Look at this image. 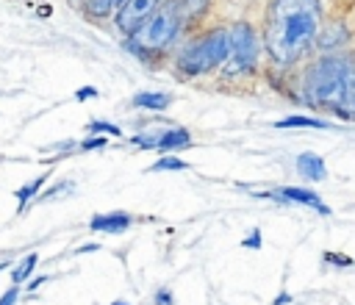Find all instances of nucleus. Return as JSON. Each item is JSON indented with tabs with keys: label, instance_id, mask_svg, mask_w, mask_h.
Returning a JSON list of instances; mask_svg holds the SVG:
<instances>
[{
	"label": "nucleus",
	"instance_id": "1",
	"mask_svg": "<svg viewBox=\"0 0 355 305\" xmlns=\"http://www.w3.org/2000/svg\"><path fill=\"white\" fill-rule=\"evenodd\" d=\"M322 33V0H272L266 11L263 47L288 67L297 64Z\"/></svg>",
	"mask_w": 355,
	"mask_h": 305
},
{
	"label": "nucleus",
	"instance_id": "2",
	"mask_svg": "<svg viewBox=\"0 0 355 305\" xmlns=\"http://www.w3.org/2000/svg\"><path fill=\"white\" fill-rule=\"evenodd\" d=\"M352 75V55H324L313 61L302 80V100L311 108H330L338 114Z\"/></svg>",
	"mask_w": 355,
	"mask_h": 305
},
{
	"label": "nucleus",
	"instance_id": "3",
	"mask_svg": "<svg viewBox=\"0 0 355 305\" xmlns=\"http://www.w3.org/2000/svg\"><path fill=\"white\" fill-rule=\"evenodd\" d=\"M230 55V31L227 28H214L202 33L200 39L189 42L180 55H178V69L186 75H202L216 67H222Z\"/></svg>",
	"mask_w": 355,
	"mask_h": 305
},
{
	"label": "nucleus",
	"instance_id": "4",
	"mask_svg": "<svg viewBox=\"0 0 355 305\" xmlns=\"http://www.w3.org/2000/svg\"><path fill=\"white\" fill-rule=\"evenodd\" d=\"M180 28H183V22H180V17L175 11V3L172 6H158L155 14L150 19H144L128 36V44H130V50H139L144 55L147 53H161L175 42Z\"/></svg>",
	"mask_w": 355,
	"mask_h": 305
},
{
	"label": "nucleus",
	"instance_id": "5",
	"mask_svg": "<svg viewBox=\"0 0 355 305\" xmlns=\"http://www.w3.org/2000/svg\"><path fill=\"white\" fill-rule=\"evenodd\" d=\"M261 42L247 22H236L230 28V55L225 61V72H250L258 64Z\"/></svg>",
	"mask_w": 355,
	"mask_h": 305
},
{
	"label": "nucleus",
	"instance_id": "6",
	"mask_svg": "<svg viewBox=\"0 0 355 305\" xmlns=\"http://www.w3.org/2000/svg\"><path fill=\"white\" fill-rule=\"evenodd\" d=\"M158 8V0H125L119 8H116V31L130 36L144 19H150Z\"/></svg>",
	"mask_w": 355,
	"mask_h": 305
},
{
	"label": "nucleus",
	"instance_id": "7",
	"mask_svg": "<svg viewBox=\"0 0 355 305\" xmlns=\"http://www.w3.org/2000/svg\"><path fill=\"white\" fill-rule=\"evenodd\" d=\"M255 197L277 200V202H283V205H288V202L308 205V208H313V211H316V214H322V216H327V214H330V208L319 200V194H316V191H311V189H300V186H283V189H277V191H258Z\"/></svg>",
	"mask_w": 355,
	"mask_h": 305
},
{
	"label": "nucleus",
	"instance_id": "8",
	"mask_svg": "<svg viewBox=\"0 0 355 305\" xmlns=\"http://www.w3.org/2000/svg\"><path fill=\"white\" fill-rule=\"evenodd\" d=\"M130 214H125V211H111V214H97V216H92V222H89V227L92 230H100V233H122V230H128L130 227Z\"/></svg>",
	"mask_w": 355,
	"mask_h": 305
},
{
	"label": "nucleus",
	"instance_id": "9",
	"mask_svg": "<svg viewBox=\"0 0 355 305\" xmlns=\"http://www.w3.org/2000/svg\"><path fill=\"white\" fill-rule=\"evenodd\" d=\"M297 172H300L305 180L319 183V180H324V175H327V166H324V158H322V155H316V152H300V155H297Z\"/></svg>",
	"mask_w": 355,
	"mask_h": 305
},
{
	"label": "nucleus",
	"instance_id": "10",
	"mask_svg": "<svg viewBox=\"0 0 355 305\" xmlns=\"http://www.w3.org/2000/svg\"><path fill=\"white\" fill-rule=\"evenodd\" d=\"M211 3H214V0H178V3H175V11H178L180 22L186 25V22L200 19V17L211 8Z\"/></svg>",
	"mask_w": 355,
	"mask_h": 305
},
{
	"label": "nucleus",
	"instance_id": "11",
	"mask_svg": "<svg viewBox=\"0 0 355 305\" xmlns=\"http://www.w3.org/2000/svg\"><path fill=\"white\" fill-rule=\"evenodd\" d=\"M191 144V133L186 128H164L161 133V141H158V150H180V147H189Z\"/></svg>",
	"mask_w": 355,
	"mask_h": 305
},
{
	"label": "nucleus",
	"instance_id": "12",
	"mask_svg": "<svg viewBox=\"0 0 355 305\" xmlns=\"http://www.w3.org/2000/svg\"><path fill=\"white\" fill-rule=\"evenodd\" d=\"M136 108H150V111H164L169 103H172V97L169 94H164V92H139V94H133V100H130Z\"/></svg>",
	"mask_w": 355,
	"mask_h": 305
},
{
	"label": "nucleus",
	"instance_id": "13",
	"mask_svg": "<svg viewBox=\"0 0 355 305\" xmlns=\"http://www.w3.org/2000/svg\"><path fill=\"white\" fill-rule=\"evenodd\" d=\"M275 128H330L327 122H322V119H311V116H300V114H291V116H286V119H277L275 122Z\"/></svg>",
	"mask_w": 355,
	"mask_h": 305
},
{
	"label": "nucleus",
	"instance_id": "14",
	"mask_svg": "<svg viewBox=\"0 0 355 305\" xmlns=\"http://www.w3.org/2000/svg\"><path fill=\"white\" fill-rule=\"evenodd\" d=\"M36 263H39V255L36 252H31V255H25L17 266H14V272H11V280L19 286V283H25L31 274H33V269H36Z\"/></svg>",
	"mask_w": 355,
	"mask_h": 305
},
{
	"label": "nucleus",
	"instance_id": "15",
	"mask_svg": "<svg viewBox=\"0 0 355 305\" xmlns=\"http://www.w3.org/2000/svg\"><path fill=\"white\" fill-rule=\"evenodd\" d=\"M44 180H47V175H39L36 180H31L28 186H22V189H17V200H19V211H25L31 202H33V197H36V191L44 186Z\"/></svg>",
	"mask_w": 355,
	"mask_h": 305
},
{
	"label": "nucleus",
	"instance_id": "16",
	"mask_svg": "<svg viewBox=\"0 0 355 305\" xmlns=\"http://www.w3.org/2000/svg\"><path fill=\"white\" fill-rule=\"evenodd\" d=\"M336 116H344V119H352L355 116V55H352V75H349V89H347V97L338 108Z\"/></svg>",
	"mask_w": 355,
	"mask_h": 305
},
{
	"label": "nucleus",
	"instance_id": "17",
	"mask_svg": "<svg viewBox=\"0 0 355 305\" xmlns=\"http://www.w3.org/2000/svg\"><path fill=\"white\" fill-rule=\"evenodd\" d=\"M83 8H86L92 17L103 19V17H108V14L116 8V0H83Z\"/></svg>",
	"mask_w": 355,
	"mask_h": 305
},
{
	"label": "nucleus",
	"instance_id": "18",
	"mask_svg": "<svg viewBox=\"0 0 355 305\" xmlns=\"http://www.w3.org/2000/svg\"><path fill=\"white\" fill-rule=\"evenodd\" d=\"M189 164L186 161H180V158H175V155H164V158H158L155 164H153V172H164V169H186Z\"/></svg>",
	"mask_w": 355,
	"mask_h": 305
},
{
	"label": "nucleus",
	"instance_id": "19",
	"mask_svg": "<svg viewBox=\"0 0 355 305\" xmlns=\"http://www.w3.org/2000/svg\"><path fill=\"white\" fill-rule=\"evenodd\" d=\"M89 130H92V133H108V136H122V130H119L116 125H111V122H103V119H92V122H89Z\"/></svg>",
	"mask_w": 355,
	"mask_h": 305
},
{
	"label": "nucleus",
	"instance_id": "20",
	"mask_svg": "<svg viewBox=\"0 0 355 305\" xmlns=\"http://www.w3.org/2000/svg\"><path fill=\"white\" fill-rule=\"evenodd\" d=\"M344 39H347L344 25H330V36H322V47H333L336 42H344Z\"/></svg>",
	"mask_w": 355,
	"mask_h": 305
},
{
	"label": "nucleus",
	"instance_id": "21",
	"mask_svg": "<svg viewBox=\"0 0 355 305\" xmlns=\"http://www.w3.org/2000/svg\"><path fill=\"white\" fill-rule=\"evenodd\" d=\"M241 247H247V250H258V247H261V230H258V227L250 230V236L241 241Z\"/></svg>",
	"mask_w": 355,
	"mask_h": 305
},
{
	"label": "nucleus",
	"instance_id": "22",
	"mask_svg": "<svg viewBox=\"0 0 355 305\" xmlns=\"http://www.w3.org/2000/svg\"><path fill=\"white\" fill-rule=\"evenodd\" d=\"M105 144H108L105 136H94V139H86L80 147H83V150H97V147H105Z\"/></svg>",
	"mask_w": 355,
	"mask_h": 305
},
{
	"label": "nucleus",
	"instance_id": "23",
	"mask_svg": "<svg viewBox=\"0 0 355 305\" xmlns=\"http://www.w3.org/2000/svg\"><path fill=\"white\" fill-rule=\"evenodd\" d=\"M69 189H72V183H67V180H64L58 189H50L47 194H42V197H39V202H44V200H53V197H58L61 191H69Z\"/></svg>",
	"mask_w": 355,
	"mask_h": 305
},
{
	"label": "nucleus",
	"instance_id": "24",
	"mask_svg": "<svg viewBox=\"0 0 355 305\" xmlns=\"http://www.w3.org/2000/svg\"><path fill=\"white\" fill-rule=\"evenodd\" d=\"M17 297H19V288H17V283H14V286L0 297V305H14V302H17Z\"/></svg>",
	"mask_w": 355,
	"mask_h": 305
},
{
	"label": "nucleus",
	"instance_id": "25",
	"mask_svg": "<svg viewBox=\"0 0 355 305\" xmlns=\"http://www.w3.org/2000/svg\"><path fill=\"white\" fill-rule=\"evenodd\" d=\"M324 261H327V263H338V266H352V258H347V255H333V252H327Z\"/></svg>",
	"mask_w": 355,
	"mask_h": 305
},
{
	"label": "nucleus",
	"instance_id": "26",
	"mask_svg": "<svg viewBox=\"0 0 355 305\" xmlns=\"http://www.w3.org/2000/svg\"><path fill=\"white\" fill-rule=\"evenodd\" d=\"M175 299H172V291L169 288H161V291H155V305H172Z\"/></svg>",
	"mask_w": 355,
	"mask_h": 305
},
{
	"label": "nucleus",
	"instance_id": "27",
	"mask_svg": "<svg viewBox=\"0 0 355 305\" xmlns=\"http://www.w3.org/2000/svg\"><path fill=\"white\" fill-rule=\"evenodd\" d=\"M89 97H97V89L94 86H80L75 92V100H89Z\"/></svg>",
	"mask_w": 355,
	"mask_h": 305
},
{
	"label": "nucleus",
	"instance_id": "28",
	"mask_svg": "<svg viewBox=\"0 0 355 305\" xmlns=\"http://www.w3.org/2000/svg\"><path fill=\"white\" fill-rule=\"evenodd\" d=\"M44 280H47V277H36V280H31V283H28V291H36V288H39Z\"/></svg>",
	"mask_w": 355,
	"mask_h": 305
},
{
	"label": "nucleus",
	"instance_id": "29",
	"mask_svg": "<svg viewBox=\"0 0 355 305\" xmlns=\"http://www.w3.org/2000/svg\"><path fill=\"white\" fill-rule=\"evenodd\" d=\"M286 302H291V297H288L286 291H283L280 297H275V305H286Z\"/></svg>",
	"mask_w": 355,
	"mask_h": 305
},
{
	"label": "nucleus",
	"instance_id": "30",
	"mask_svg": "<svg viewBox=\"0 0 355 305\" xmlns=\"http://www.w3.org/2000/svg\"><path fill=\"white\" fill-rule=\"evenodd\" d=\"M92 250H97V244H83L80 247V252H92Z\"/></svg>",
	"mask_w": 355,
	"mask_h": 305
},
{
	"label": "nucleus",
	"instance_id": "31",
	"mask_svg": "<svg viewBox=\"0 0 355 305\" xmlns=\"http://www.w3.org/2000/svg\"><path fill=\"white\" fill-rule=\"evenodd\" d=\"M111 305H130V302H122V299H116V302H111Z\"/></svg>",
	"mask_w": 355,
	"mask_h": 305
}]
</instances>
